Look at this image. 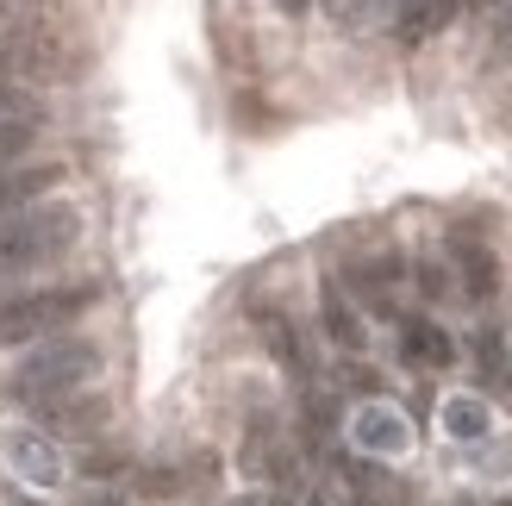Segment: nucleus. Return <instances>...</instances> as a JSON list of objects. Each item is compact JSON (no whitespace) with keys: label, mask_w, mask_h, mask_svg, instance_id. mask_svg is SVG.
Here are the masks:
<instances>
[{"label":"nucleus","mask_w":512,"mask_h":506,"mask_svg":"<svg viewBox=\"0 0 512 506\" xmlns=\"http://www.w3.org/2000/svg\"><path fill=\"white\" fill-rule=\"evenodd\" d=\"M13 113H38V107H25V94L13 82H0V119H13Z\"/></svg>","instance_id":"a211bd4d"},{"label":"nucleus","mask_w":512,"mask_h":506,"mask_svg":"<svg viewBox=\"0 0 512 506\" xmlns=\"http://www.w3.org/2000/svg\"><path fill=\"white\" fill-rule=\"evenodd\" d=\"M400 275H406V263H400V250L394 244H375V250H356L350 257V269H344V282L369 300L375 313H394V294H400Z\"/></svg>","instance_id":"423d86ee"},{"label":"nucleus","mask_w":512,"mask_h":506,"mask_svg":"<svg viewBox=\"0 0 512 506\" xmlns=\"http://www.w3.org/2000/svg\"><path fill=\"white\" fill-rule=\"evenodd\" d=\"M331 25H344V32H369V25L388 13V0H325Z\"/></svg>","instance_id":"4468645a"},{"label":"nucleus","mask_w":512,"mask_h":506,"mask_svg":"<svg viewBox=\"0 0 512 506\" xmlns=\"http://www.w3.org/2000/svg\"><path fill=\"white\" fill-rule=\"evenodd\" d=\"M88 63L82 19L50 0H7L0 7V82H69Z\"/></svg>","instance_id":"f257e3e1"},{"label":"nucleus","mask_w":512,"mask_h":506,"mask_svg":"<svg viewBox=\"0 0 512 506\" xmlns=\"http://www.w3.org/2000/svg\"><path fill=\"white\" fill-rule=\"evenodd\" d=\"M94 375H100V350L82 344V338H57V344H44V350H32V357L19 363L13 394L38 407V400H57L69 388H88Z\"/></svg>","instance_id":"7ed1b4c3"},{"label":"nucleus","mask_w":512,"mask_h":506,"mask_svg":"<svg viewBox=\"0 0 512 506\" xmlns=\"http://www.w3.org/2000/svg\"><path fill=\"white\" fill-rule=\"evenodd\" d=\"M400 350H406V363H413V369H450L456 363L450 332H444V325H431V319H406Z\"/></svg>","instance_id":"9d476101"},{"label":"nucleus","mask_w":512,"mask_h":506,"mask_svg":"<svg viewBox=\"0 0 512 506\" xmlns=\"http://www.w3.org/2000/svg\"><path fill=\"white\" fill-rule=\"evenodd\" d=\"M281 7H294V13H300V7H306V0H281Z\"/></svg>","instance_id":"aec40b11"},{"label":"nucleus","mask_w":512,"mask_h":506,"mask_svg":"<svg viewBox=\"0 0 512 506\" xmlns=\"http://www.w3.org/2000/svg\"><path fill=\"white\" fill-rule=\"evenodd\" d=\"M32 144H38V113H13V119H0V169L19 163Z\"/></svg>","instance_id":"f8f14e48"},{"label":"nucleus","mask_w":512,"mask_h":506,"mask_svg":"<svg viewBox=\"0 0 512 506\" xmlns=\"http://www.w3.org/2000/svg\"><path fill=\"white\" fill-rule=\"evenodd\" d=\"M32 413H38L57 438H100V432H107V419H113V400L88 382V388H69V394H57V400H38Z\"/></svg>","instance_id":"39448f33"},{"label":"nucleus","mask_w":512,"mask_h":506,"mask_svg":"<svg viewBox=\"0 0 512 506\" xmlns=\"http://www.w3.org/2000/svg\"><path fill=\"white\" fill-rule=\"evenodd\" d=\"M450 13H456V0H425V7H413V13L400 19V38L419 44V38H431V32H444Z\"/></svg>","instance_id":"ddd939ff"},{"label":"nucleus","mask_w":512,"mask_h":506,"mask_svg":"<svg viewBox=\"0 0 512 506\" xmlns=\"http://www.w3.org/2000/svg\"><path fill=\"white\" fill-rule=\"evenodd\" d=\"M94 307V288H32L0 300V344H25L44 332H63L69 319H82Z\"/></svg>","instance_id":"20e7f679"},{"label":"nucleus","mask_w":512,"mask_h":506,"mask_svg":"<svg viewBox=\"0 0 512 506\" xmlns=\"http://www.w3.org/2000/svg\"><path fill=\"white\" fill-rule=\"evenodd\" d=\"M263 338H269V350H275V357L288 363L294 375H306V344L294 338V325L281 319V313H275V319H263Z\"/></svg>","instance_id":"2eb2a0df"},{"label":"nucleus","mask_w":512,"mask_h":506,"mask_svg":"<svg viewBox=\"0 0 512 506\" xmlns=\"http://www.w3.org/2000/svg\"><path fill=\"white\" fill-rule=\"evenodd\" d=\"M419 294H425V300L444 294V269H438V263H419Z\"/></svg>","instance_id":"6ab92c4d"},{"label":"nucleus","mask_w":512,"mask_h":506,"mask_svg":"<svg viewBox=\"0 0 512 506\" xmlns=\"http://www.w3.org/2000/svg\"><path fill=\"white\" fill-rule=\"evenodd\" d=\"M444 425H450L456 438H481L488 413H481V400H450V407H444Z\"/></svg>","instance_id":"f3484780"},{"label":"nucleus","mask_w":512,"mask_h":506,"mask_svg":"<svg viewBox=\"0 0 512 506\" xmlns=\"http://www.w3.org/2000/svg\"><path fill=\"white\" fill-rule=\"evenodd\" d=\"M63 182V163H32V169H0V213H19L32 207V200H44L50 188Z\"/></svg>","instance_id":"1a4fd4ad"},{"label":"nucleus","mask_w":512,"mask_h":506,"mask_svg":"<svg viewBox=\"0 0 512 506\" xmlns=\"http://www.w3.org/2000/svg\"><path fill=\"white\" fill-rule=\"evenodd\" d=\"M450 257H456V269H463L469 300H488V294L500 288V263H494V250L481 244L469 225H456V232H450Z\"/></svg>","instance_id":"6e6552de"},{"label":"nucleus","mask_w":512,"mask_h":506,"mask_svg":"<svg viewBox=\"0 0 512 506\" xmlns=\"http://www.w3.org/2000/svg\"><path fill=\"white\" fill-rule=\"evenodd\" d=\"M75 238H82V213L50 194L19 213H0V275H38L50 263H63Z\"/></svg>","instance_id":"f03ea898"},{"label":"nucleus","mask_w":512,"mask_h":506,"mask_svg":"<svg viewBox=\"0 0 512 506\" xmlns=\"http://www.w3.org/2000/svg\"><path fill=\"white\" fill-rule=\"evenodd\" d=\"M363 438H369L375 450H400V444H406V425H400L394 413H363Z\"/></svg>","instance_id":"dca6fc26"},{"label":"nucleus","mask_w":512,"mask_h":506,"mask_svg":"<svg viewBox=\"0 0 512 506\" xmlns=\"http://www.w3.org/2000/svg\"><path fill=\"white\" fill-rule=\"evenodd\" d=\"M319 319H325V338L338 344V350H350V357L363 350V319L350 313V300H344L338 282H325V288H319Z\"/></svg>","instance_id":"9b49d317"},{"label":"nucleus","mask_w":512,"mask_h":506,"mask_svg":"<svg viewBox=\"0 0 512 506\" xmlns=\"http://www.w3.org/2000/svg\"><path fill=\"white\" fill-rule=\"evenodd\" d=\"M238 463H244V475H250V482L294 488V450H288V438H281V425H269V419H256L250 432H244Z\"/></svg>","instance_id":"0eeeda50"}]
</instances>
